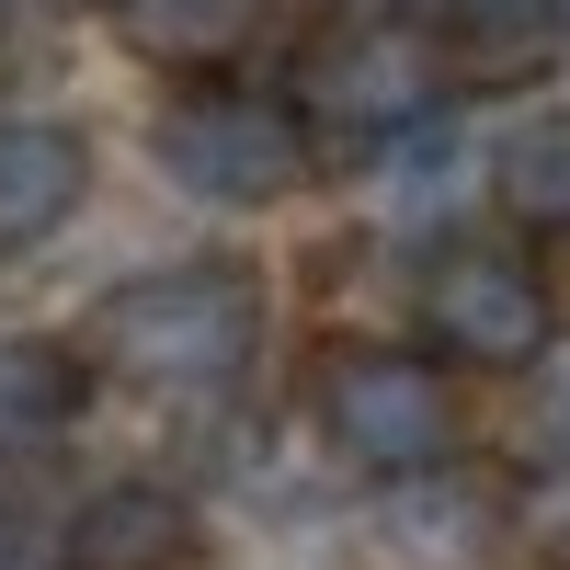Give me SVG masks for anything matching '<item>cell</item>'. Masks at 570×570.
I'll return each instance as SVG.
<instances>
[{"label":"cell","mask_w":570,"mask_h":570,"mask_svg":"<svg viewBox=\"0 0 570 570\" xmlns=\"http://www.w3.org/2000/svg\"><path fill=\"white\" fill-rule=\"evenodd\" d=\"M149 160L195 206H285L308 183V126L263 91H183L149 126Z\"/></svg>","instance_id":"obj_5"},{"label":"cell","mask_w":570,"mask_h":570,"mask_svg":"<svg viewBox=\"0 0 570 570\" xmlns=\"http://www.w3.org/2000/svg\"><path fill=\"white\" fill-rule=\"evenodd\" d=\"M422 343L445 365H480V376H513V365H548L559 343V297L537 252L513 240H445L422 263Z\"/></svg>","instance_id":"obj_4"},{"label":"cell","mask_w":570,"mask_h":570,"mask_svg":"<svg viewBox=\"0 0 570 570\" xmlns=\"http://www.w3.org/2000/svg\"><path fill=\"white\" fill-rule=\"evenodd\" d=\"M104 365L149 400H217L263 343V285L252 263H160L104 297Z\"/></svg>","instance_id":"obj_1"},{"label":"cell","mask_w":570,"mask_h":570,"mask_svg":"<svg viewBox=\"0 0 570 570\" xmlns=\"http://www.w3.org/2000/svg\"><path fill=\"white\" fill-rule=\"evenodd\" d=\"M434 115H445V58L422 23H343L297 69V126L343 137V149H411Z\"/></svg>","instance_id":"obj_3"},{"label":"cell","mask_w":570,"mask_h":570,"mask_svg":"<svg viewBox=\"0 0 570 570\" xmlns=\"http://www.w3.org/2000/svg\"><path fill=\"white\" fill-rule=\"evenodd\" d=\"M115 23L149 46V58H183V69H206L228 58L252 23H263V0H115Z\"/></svg>","instance_id":"obj_9"},{"label":"cell","mask_w":570,"mask_h":570,"mask_svg":"<svg viewBox=\"0 0 570 570\" xmlns=\"http://www.w3.org/2000/svg\"><path fill=\"white\" fill-rule=\"evenodd\" d=\"M91 195V149L58 126V115H0V263L58 240Z\"/></svg>","instance_id":"obj_7"},{"label":"cell","mask_w":570,"mask_h":570,"mask_svg":"<svg viewBox=\"0 0 570 570\" xmlns=\"http://www.w3.org/2000/svg\"><path fill=\"white\" fill-rule=\"evenodd\" d=\"M491 183H502V206L525 217V228H570V115H525V126L502 137Z\"/></svg>","instance_id":"obj_10"},{"label":"cell","mask_w":570,"mask_h":570,"mask_svg":"<svg viewBox=\"0 0 570 570\" xmlns=\"http://www.w3.org/2000/svg\"><path fill=\"white\" fill-rule=\"evenodd\" d=\"M422 23H434L445 46H468V58H537V46L570 23V0H422Z\"/></svg>","instance_id":"obj_11"},{"label":"cell","mask_w":570,"mask_h":570,"mask_svg":"<svg viewBox=\"0 0 570 570\" xmlns=\"http://www.w3.org/2000/svg\"><path fill=\"white\" fill-rule=\"evenodd\" d=\"M91 376L69 343H35V331H0V456H46L80 422Z\"/></svg>","instance_id":"obj_8"},{"label":"cell","mask_w":570,"mask_h":570,"mask_svg":"<svg viewBox=\"0 0 570 570\" xmlns=\"http://www.w3.org/2000/svg\"><path fill=\"white\" fill-rule=\"evenodd\" d=\"M513 456H525L537 480H570V365H537L525 411H513Z\"/></svg>","instance_id":"obj_12"},{"label":"cell","mask_w":570,"mask_h":570,"mask_svg":"<svg viewBox=\"0 0 570 570\" xmlns=\"http://www.w3.org/2000/svg\"><path fill=\"white\" fill-rule=\"evenodd\" d=\"M0 570H46V559H23V548H0Z\"/></svg>","instance_id":"obj_13"},{"label":"cell","mask_w":570,"mask_h":570,"mask_svg":"<svg viewBox=\"0 0 570 570\" xmlns=\"http://www.w3.org/2000/svg\"><path fill=\"white\" fill-rule=\"evenodd\" d=\"M320 434L343 468H365V480H434V468L456 456V389L434 354H400V343H331L320 354Z\"/></svg>","instance_id":"obj_2"},{"label":"cell","mask_w":570,"mask_h":570,"mask_svg":"<svg viewBox=\"0 0 570 570\" xmlns=\"http://www.w3.org/2000/svg\"><path fill=\"white\" fill-rule=\"evenodd\" d=\"M0 548H12V537H0Z\"/></svg>","instance_id":"obj_14"},{"label":"cell","mask_w":570,"mask_h":570,"mask_svg":"<svg viewBox=\"0 0 570 570\" xmlns=\"http://www.w3.org/2000/svg\"><path fill=\"white\" fill-rule=\"evenodd\" d=\"M195 502H183L171 480H104L80 513H69V537H58V559L69 570H183L195 559Z\"/></svg>","instance_id":"obj_6"}]
</instances>
